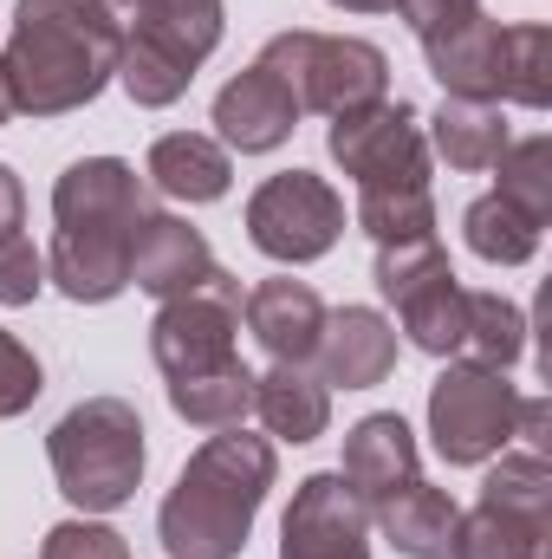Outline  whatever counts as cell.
Returning a JSON list of instances; mask_svg holds the SVG:
<instances>
[{"instance_id":"d590c367","label":"cell","mask_w":552,"mask_h":559,"mask_svg":"<svg viewBox=\"0 0 552 559\" xmlns=\"http://www.w3.org/2000/svg\"><path fill=\"white\" fill-rule=\"evenodd\" d=\"M338 13H397L404 0H332Z\"/></svg>"},{"instance_id":"d6a6232c","label":"cell","mask_w":552,"mask_h":559,"mask_svg":"<svg viewBox=\"0 0 552 559\" xmlns=\"http://www.w3.org/2000/svg\"><path fill=\"white\" fill-rule=\"evenodd\" d=\"M46 293V254L26 235L0 241V306H33Z\"/></svg>"},{"instance_id":"e575fe53","label":"cell","mask_w":552,"mask_h":559,"mask_svg":"<svg viewBox=\"0 0 552 559\" xmlns=\"http://www.w3.org/2000/svg\"><path fill=\"white\" fill-rule=\"evenodd\" d=\"M20 222H26V189H20L13 163H0V241L20 235Z\"/></svg>"},{"instance_id":"7c38bea8","label":"cell","mask_w":552,"mask_h":559,"mask_svg":"<svg viewBox=\"0 0 552 559\" xmlns=\"http://www.w3.org/2000/svg\"><path fill=\"white\" fill-rule=\"evenodd\" d=\"M397 13L410 20L442 98H494V85H501V20L481 0H404Z\"/></svg>"},{"instance_id":"ffe728a7","label":"cell","mask_w":552,"mask_h":559,"mask_svg":"<svg viewBox=\"0 0 552 559\" xmlns=\"http://www.w3.org/2000/svg\"><path fill=\"white\" fill-rule=\"evenodd\" d=\"M254 417L267 423L274 442H319L332 429V384L312 365H267L254 378Z\"/></svg>"},{"instance_id":"8fae6325","label":"cell","mask_w":552,"mask_h":559,"mask_svg":"<svg viewBox=\"0 0 552 559\" xmlns=\"http://www.w3.org/2000/svg\"><path fill=\"white\" fill-rule=\"evenodd\" d=\"M325 156L358 182V189H429V138H422V111L404 98H377L364 111L332 118Z\"/></svg>"},{"instance_id":"d4e9b609","label":"cell","mask_w":552,"mask_h":559,"mask_svg":"<svg viewBox=\"0 0 552 559\" xmlns=\"http://www.w3.org/2000/svg\"><path fill=\"white\" fill-rule=\"evenodd\" d=\"M163 391H169V411L189 429H235V423L254 417V371L241 358L221 371H202V378H176Z\"/></svg>"},{"instance_id":"ac0fdd59","label":"cell","mask_w":552,"mask_h":559,"mask_svg":"<svg viewBox=\"0 0 552 559\" xmlns=\"http://www.w3.org/2000/svg\"><path fill=\"white\" fill-rule=\"evenodd\" d=\"M208 267H215V254H208L202 228H189L182 215H163V209H156L137 228V241H131V286L149 293L156 306L195 293V286L208 280Z\"/></svg>"},{"instance_id":"52a82bcc","label":"cell","mask_w":552,"mask_h":559,"mask_svg":"<svg viewBox=\"0 0 552 559\" xmlns=\"http://www.w3.org/2000/svg\"><path fill=\"white\" fill-rule=\"evenodd\" d=\"M514 423L520 391L507 384V371L448 358V371L429 384V442L448 468H488L501 449H514Z\"/></svg>"},{"instance_id":"277c9868","label":"cell","mask_w":552,"mask_h":559,"mask_svg":"<svg viewBox=\"0 0 552 559\" xmlns=\"http://www.w3.org/2000/svg\"><path fill=\"white\" fill-rule=\"evenodd\" d=\"M46 462H52L59 495L79 514H111V508L137 501L143 462H149L137 404H124V397L72 404L65 417L52 423V436H46Z\"/></svg>"},{"instance_id":"f546056e","label":"cell","mask_w":552,"mask_h":559,"mask_svg":"<svg viewBox=\"0 0 552 559\" xmlns=\"http://www.w3.org/2000/svg\"><path fill=\"white\" fill-rule=\"evenodd\" d=\"M481 501L494 508H520V514H552V455L533 449H501L488 481H481Z\"/></svg>"},{"instance_id":"4fadbf2b","label":"cell","mask_w":552,"mask_h":559,"mask_svg":"<svg viewBox=\"0 0 552 559\" xmlns=\"http://www.w3.org/2000/svg\"><path fill=\"white\" fill-rule=\"evenodd\" d=\"M279 559H371V508L345 488L338 468H319L292 488Z\"/></svg>"},{"instance_id":"603a6c76","label":"cell","mask_w":552,"mask_h":559,"mask_svg":"<svg viewBox=\"0 0 552 559\" xmlns=\"http://www.w3.org/2000/svg\"><path fill=\"white\" fill-rule=\"evenodd\" d=\"M448 559H552V514H520V508L475 501L455 521Z\"/></svg>"},{"instance_id":"9a60e30c","label":"cell","mask_w":552,"mask_h":559,"mask_svg":"<svg viewBox=\"0 0 552 559\" xmlns=\"http://www.w3.org/2000/svg\"><path fill=\"white\" fill-rule=\"evenodd\" d=\"M312 371L338 391H371L397 371V325L377 312V306H338L325 312V332H319V352H312Z\"/></svg>"},{"instance_id":"836d02e7","label":"cell","mask_w":552,"mask_h":559,"mask_svg":"<svg viewBox=\"0 0 552 559\" xmlns=\"http://www.w3.org/2000/svg\"><path fill=\"white\" fill-rule=\"evenodd\" d=\"M514 436H520V449L552 455V404L547 397H520V423H514Z\"/></svg>"},{"instance_id":"ba28073f","label":"cell","mask_w":552,"mask_h":559,"mask_svg":"<svg viewBox=\"0 0 552 559\" xmlns=\"http://www.w3.org/2000/svg\"><path fill=\"white\" fill-rule=\"evenodd\" d=\"M241 280L228 274L221 261L208 267V280L182 299H163L149 319V358L163 371V384L176 378H202L241 358Z\"/></svg>"},{"instance_id":"5b68a950","label":"cell","mask_w":552,"mask_h":559,"mask_svg":"<svg viewBox=\"0 0 552 559\" xmlns=\"http://www.w3.org/2000/svg\"><path fill=\"white\" fill-rule=\"evenodd\" d=\"M228 13L221 0H137V20L124 33V59H118V85L137 111H169L202 59L221 46Z\"/></svg>"},{"instance_id":"f1b7e54d","label":"cell","mask_w":552,"mask_h":559,"mask_svg":"<svg viewBox=\"0 0 552 559\" xmlns=\"http://www.w3.org/2000/svg\"><path fill=\"white\" fill-rule=\"evenodd\" d=\"M358 228L377 248L422 241V235H435V195L429 189H358Z\"/></svg>"},{"instance_id":"484cf974","label":"cell","mask_w":552,"mask_h":559,"mask_svg":"<svg viewBox=\"0 0 552 559\" xmlns=\"http://www.w3.org/2000/svg\"><path fill=\"white\" fill-rule=\"evenodd\" d=\"M540 222H527L514 202H501L494 189L488 195H475L468 209H461V241H468V254H481L488 267H527L533 254H540Z\"/></svg>"},{"instance_id":"d6986e66","label":"cell","mask_w":552,"mask_h":559,"mask_svg":"<svg viewBox=\"0 0 552 559\" xmlns=\"http://www.w3.org/2000/svg\"><path fill=\"white\" fill-rule=\"evenodd\" d=\"M143 176H149L156 195L202 209V202H221V195H228V182H235V156H228L215 138H202V131H163V138L149 143Z\"/></svg>"},{"instance_id":"cb8c5ba5","label":"cell","mask_w":552,"mask_h":559,"mask_svg":"<svg viewBox=\"0 0 552 559\" xmlns=\"http://www.w3.org/2000/svg\"><path fill=\"white\" fill-rule=\"evenodd\" d=\"M461 365H488V371H507L527 358V312L507 299V293H475L461 299Z\"/></svg>"},{"instance_id":"9c48e42d","label":"cell","mask_w":552,"mask_h":559,"mask_svg":"<svg viewBox=\"0 0 552 559\" xmlns=\"http://www.w3.org/2000/svg\"><path fill=\"white\" fill-rule=\"evenodd\" d=\"M371 280H377V293L397 306L404 338H410L416 352H429V358H455V352H461V299H468V286L448 267L442 235L377 248Z\"/></svg>"},{"instance_id":"3957f363","label":"cell","mask_w":552,"mask_h":559,"mask_svg":"<svg viewBox=\"0 0 552 559\" xmlns=\"http://www.w3.org/2000/svg\"><path fill=\"white\" fill-rule=\"evenodd\" d=\"M279 481L274 436L215 429L176 475V488L156 508V540L169 559H241L261 501Z\"/></svg>"},{"instance_id":"6da1fadb","label":"cell","mask_w":552,"mask_h":559,"mask_svg":"<svg viewBox=\"0 0 552 559\" xmlns=\"http://www.w3.org/2000/svg\"><path fill=\"white\" fill-rule=\"evenodd\" d=\"M156 215L149 182L124 156H79L52 182V254L46 280L72 306H111L131 286V241Z\"/></svg>"},{"instance_id":"44dd1931","label":"cell","mask_w":552,"mask_h":559,"mask_svg":"<svg viewBox=\"0 0 552 559\" xmlns=\"http://www.w3.org/2000/svg\"><path fill=\"white\" fill-rule=\"evenodd\" d=\"M429 131V156H442L448 169H461V176H475V169H494L501 163V150H507V111L494 105V98H442V111L435 118H422Z\"/></svg>"},{"instance_id":"5bb4252c","label":"cell","mask_w":552,"mask_h":559,"mask_svg":"<svg viewBox=\"0 0 552 559\" xmlns=\"http://www.w3.org/2000/svg\"><path fill=\"white\" fill-rule=\"evenodd\" d=\"M299 98H292V85L267 72L261 59L248 66V72H235L221 92H215V111H208V124H215V143L221 150H241V156H267L279 143L299 131Z\"/></svg>"},{"instance_id":"4dcf8cb0","label":"cell","mask_w":552,"mask_h":559,"mask_svg":"<svg viewBox=\"0 0 552 559\" xmlns=\"http://www.w3.org/2000/svg\"><path fill=\"white\" fill-rule=\"evenodd\" d=\"M39 391H46V371H39V358L0 325V423L7 417H26L33 404H39Z\"/></svg>"},{"instance_id":"1f68e13d","label":"cell","mask_w":552,"mask_h":559,"mask_svg":"<svg viewBox=\"0 0 552 559\" xmlns=\"http://www.w3.org/2000/svg\"><path fill=\"white\" fill-rule=\"evenodd\" d=\"M39 559H131V540L105 521H59L39 540Z\"/></svg>"},{"instance_id":"83f0119b","label":"cell","mask_w":552,"mask_h":559,"mask_svg":"<svg viewBox=\"0 0 552 559\" xmlns=\"http://www.w3.org/2000/svg\"><path fill=\"white\" fill-rule=\"evenodd\" d=\"M494 169H501L494 195H501V202H514L527 222H540V228H547V222H552V138H547V131L507 143Z\"/></svg>"},{"instance_id":"4316f807","label":"cell","mask_w":552,"mask_h":559,"mask_svg":"<svg viewBox=\"0 0 552 559\" xmlns=\"http://www.w3.org/2000/svg\"><path fill=\"white\" fill-rule=\"evenodd\" d=\"M494 98L520 105V111H547L552 105V33L540 20L501 26V85H494Z\"/></svg>"},{"instance_id":"74e56055","label":"cell","mask_w":552,"mask_h":559,"mask_svg":"<svg viewBox=\"0 0 552 559\" xmlns=\"http://www.w3.org/2000/svg\"><path fill=\"white\" fill-rule=\"evenodd\" d=\"M13 118V98H7V79H0V124Z\"/></svg>"},{"instance_id":"30bf717a","label":"cell","mask_w":552,"mask_h":559,"mask_svg":"<svg viewBox=\"0 0 552 559\" xmlns=\"http://www.w3.org/2000/svg\"><path fill=\"white\" fill-rule=\"evenodd\" d=\"M248 241L279 261V267H305V261H325L345 235V195L312 176V169H279L267 176L254 195H248V215H241Z\"/></svg>"},{"instance_id":"2e32d148","label":"cell","mask_w":552,"mask_h":559,"mask_svg":"<svg viewBox=\"0 0 552 559\" xmlns=\"http://www.w3.org/2000/svg\"><path fill=\"white\" fill-rule=\"evenodd\" d=\"M241 319H248L254 345H261L274 365H312L319 332H325V299L312 293V280L274 274V280H261V286H248Z\"/></svg>"},{"instance_id":"7a4b0ae2","label":"cell","mask_w":552,"mask_h":559,"mask_svg":"<svg viewBox=\"0 0 552 559\" xmlns=\"http://www.w3.org/2000/svg\"><path fill=\"white\" fill-rule=\"evenodd\" d=\"M124 59V26L105 0H20L0 46V79L20 118L85 111Z\"/></svg>"},{"instance_id":"8992f818","label":"cell","mask_w":552,"mask_h":559,"mask_svg":"<svg viewBox=\"0 0 552 559\" xmlns=\"http://www.w3.org/2000/svg\"><path fill=\"white\" fill-rule=\"evenodd\" d=\"M261 66L292 85L299 111H319V118H345L391 98V52L351 33H312V26L274 33L261 46Z\"/></svg>"},{"instance_id":"8d00e7d4","label":"cell","mask_w":552,"mask_h":559,"mask_svg":"<svg viewBox=\"0 0 552 559\" xmlns=\"http://www.w3.org/2000/svg\"><path fill=\"white\" fill-rule=\"evenodd\" d=\"M105 7H111V20H118V26L131 33V20H137V0H105Z\"/></svg>"},{"instance_id":"e0dca14e","label":"cell","mask_w":552,"mask_h":559,"mask_svg":"<svg viewBox=\"0 0 552 559\" xmlns=\"http://www.w3.org/2000/svg\"><path fill=\"white\" fill-rule=\"evenodd\" d=\"M338 475H345V488H351L364 508L391 501L397 488L416 481V429L397 417V411L358 417L345 429V462H338Z\"/></svg>"},{"instance_id":"7402d4cb","label":"cell","mask_w":552,"mask_h":559,"mask_svg":"<svg viewBox=\"0 0 552 559\" xmlns=\"http://www.w3.org/2000/svg\"><path fill=\"white\" fill-rule=\"evenodd\" d=\"M371 514H377V534H384L404 559H448V547H455V521H461L455 495L429 488L422 475H416L410 488H397L391 501H377Z\"/></svg>"}]
</instances>
